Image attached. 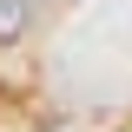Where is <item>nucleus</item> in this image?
Here are the masks:
<instances>
[{"label":"nucleus","mask_w":132,"mask_h":132,"mask_svg":"<svg viewBox=\"0 0 132 132\" xmlns=\"http://www.w3.org/2000/svg\"><path fill=\"white\" fill-rule=\"evenodd\" d=\"M46 0H0V46H13L20 33L33 27V13H40Z\"/></svg>","instance_id":"nucleus-1"}]
</instances>
